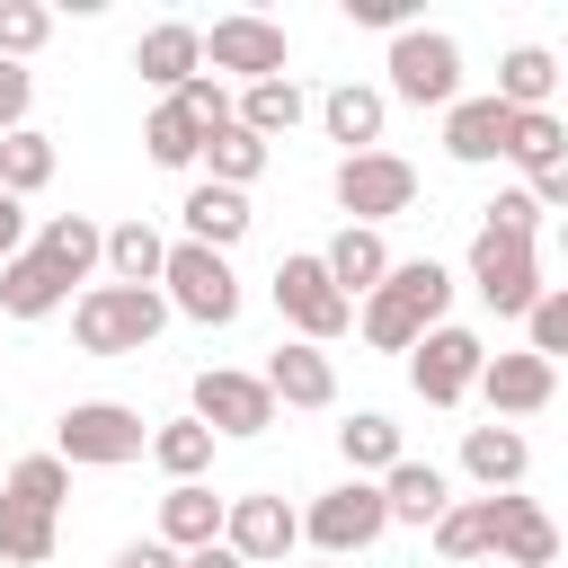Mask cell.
I'll return each mask as SVG.
<instances>
[{"instance_id": "ba28073f", "label": "cell", "mask_w": 568, "mask_h": 568, "mask_svg": "<svg viewBox=\"0 0 568 568\" xmlns=\"http://www.w3.org/2000/svg\"><path fill=\"white\" fill-rule=\"evenodd\" d=\"M479 364H488V337L462 328V320H444V328H426V337L408 346V390H417L426 408H462V399L479 390Z\"/></svg>"}, {"instance_id": "9a60e30c", "label": "cell", "mask_w": 568, "mask_h": 568, "mask_svg": "<svg viewBox=\"0 0 568 568\" xmlns=\"http://www.w3.org/2000/svg\"><path fill=\"white\" fill-rule=\"evenodd\" d=\"M550 390H559V364H541L532 346H515V355H488V364H479V399H488V417H497V426H515V417L550 408Z\"/></svg>"}, {"instance_id": "2e32d148", "label": "cell", "mask_w": 568, "mask_h": 568, "mask_svg": "<svg viewBox=\"0 0 568 568\" xmlns=\"http://www.w3.org/2000/svg\"><path fill=\"white\" fill-rule=\"evenodd\" d=\"M506 124H515V106H497L488 89H479V98H453V106H444V160L497 169V160H506Z\"/></svg>"}, {"instance_id": "b9f144b4", "label": "cell", "mask_w": 568, "mask_h": 568, "mask_svg": "<svg viewBox=\"0 0 568 568\" xmlns=\"http://www.w3.org/2000/svg\"><path fill=\"white\" fill-rule=\"evenodd\" d=\"M178 106H186V115H195V124H204V133H213V124H231V89H222V80H213V71H195V80H186V89H178Z\"/></svg>"}, {"instance_id": "f907efd6", "label": "cell", "mask_w": 568, "mask_h": 568, "mask_svg": "<svg viewBox=\"0 0 568 568\" xmlns=\"http://www.w3.org/2000/svg\"><path fill=\"white\" fill-rule=\"evenodd\" d=\"M559 89H568V62H559Z\"/></svg>"}, {"instance_id": "7c38bea8", "label": "cell", "mask_w": 568, "mask_h": 568, "mask_svg": "<svg viewBox=\"0 0 568 568\" xmlns=\"http://www.w3.org/2000/svg\"><path fill=\"white\" fill-rule=\"evenodd\" d=\"M284 27L275 18H257V9H231V18H213L204 27V71H231L240 89L248 80H284Z\"/></svg>"}, {"instance_id": "f35d334b", "label": "cell", "mask_w": 568, "mask_h": 568, "mask_svg": "<svg viewBox=\"0 0 568 568\" xmlns=\"http://www.w3.org/2000/svg\"><path fill=\"white\" fill-rule=\"evenodd\" d=\"M524 346H532L541 364H559V355H568V284H541V302L524 311Z\"/></svg>"}, {"instance_id": "e0dca14e", "label": "cell", "mask_w": 568, "mask_h": 568, "mask_svg": "<svg viewBox=\"0 0 568 568\" xmlns=\"http://www.w3.org/2000/svg\"><path fill=\"white\" fill-rule=\"evenodd\" d=\"M257 382L275 390V408H337V364H328V346L284 337V346L266 355V373H257Z\"/></svg>"}, {"instance_id": "f6af8a7d", "label": "cell", "mask_w": 568, "mask_h": 568, "mask_svg": "<svg viewBox=\"0 0 568 568\" xmlns=\"http://www.w3.org/2000/svg\"><path fill=\"white\" fill-rule=\"evenodd\" d=\"M524 195H532L541 213H568V151H559L550 169H532V178H524Z\"/></svg>"}, {"instance_id": "f546056e", "label": "cell", "mask_w": 568, "mask_h": 568, "mask_svg": "<svg viewBox=\"0 0 568 568\" xmlns=\"http://www.w3.org/2000/svg\"><path fill=\"white\" fill-rule=\"evenodd\" d=\"M169 266V240L133 213V222H106V284H160Z\"/></svg>"}, {"instance_id": "7bdbcfd3", "label": "cell", "mask_w": 568, "mask_h": 568, "mask_svg": "<svg viewBox=\"0 0 568 568\" xmlns=\"http://www.w3.org/2000/svg\"><path fill=\"white\" fill-rule=\"evenodd\" d=\"M27 106H36V71L27 62H0V142L27 124Z\"/></svg>"}, {"instance_id": "ee69618b", "label": "cell", "mask_w": 568, "mask_h": 568, "mask_svg": "<svg viewBox=\"0 0 568 568\" xmlns=\"http://www.w3.org/2000/svg\"><path fill=\"white\" fill-rule=\"evenodd\" d=\"M337 9H346L355 27H382V36H399V27H417V18H408V0H337Z\"/></svg>"}, {"instance_id": "603a6c76", "label": "cell", "mask_w": 568, "mask_h": 568, "mask_svg": "<svg viewBox=\"0 0 568 568\" xmlns=\"http://www.w3.org/2000/svg\"><path fill=\"white\" fill-rule=\"evenodd\" d=\"M320 266H328V284H337L346 302H364V293H382V275H390V240L364 231V222H346V231L320 248Z\"/></svg>"}, {"instance_id": "d6a6232c", "label": "cell", "mask_w": 568, "mask_h": 568, "mask_svg": "<svg viewBox=\"0 0 568 568\" xmlns=\"http://www.w3.org/2000/svg\"><path fill=\"white\" fill-rule=\"evenodd\" d=\"M337 453H346V479H382V470L399 462V426H390L382 408H355V417L337 426Z\"/></svg>"}, {"instance_id": "8992f818", "label": "cell", "mask_w": 568, "mask_h": 568, "mask_svg": "<svg viewBox=\"0 0 568 568\" xmlns=\"http://www.w3.org/2000/svg\"><path fill=\"white\" fill-rule=\"evenodd\" d=\"M160 293H169V320H195V328H231V320H240V275H231V257H222V248L169 240Z\"/></svg>"}, {"instance_id": "9c48e42d", "label": "cell", "mask_w": 568, "mask_h": 568, "mask_svg": "<svg viewBox=\"0 0 568 568\" xmlns=\"http://www.w3.org/2000/svg\"><path fill=\"white\" fill-rule=\"evenodd\" d=\"M328 186H337V213L364 222V231H382V222H399L417 204V169L399 151H355V160H337Z\"/></svg>"}, {"instance_id": "bcb514c9", "label": "cell", "mask_w": 568, "mask_h": 568, "mask_svg": "<svg viewBox=\"0 0 568 568\" xmlns=\"http://www.w3.org/2000/svg\"><path fill=\"white\" fill-rule=\"evenodd\" d=\"M106 568H178V550H169L160 532H142V541H124V550H115Z\"/></svg>"}, {"instance_id": "6da1fadb", "label": "cell", "mask_w": 568, "mask_h": 568, "mask_svg": "<svg viewBox=\"0 0 568 568\" xmlns=\"http://www.w3.org/2000/svg\"><path fill=\"white\" fill-rule=\"evenodd\" d=\"M444 311H453V266H435V257H390L382 293L355 302V328H364L373 355H408L426 328H444Z\"/></svg>"}, {"instance_id": "7402d4cb", "label": "cell", "mask_w": 568, "mask_h": 568, "mask_svg": "<svg viewBox=\"0 0 568 568\" xmlns=\"http://www.w3.org/2000/svg\"><path fill=\"white\" fill-rule=\"evenodd\" d=\"M320 124H328V142H346V160H355V151H382L390 98H382L373 80H337V89L320 98Z\"/></svg>"}, {"instance_id": "60d3db41", "label": "cell", "mask_w": 568, "mask_h": 568, "mask_svg": "<svg viewBox=\"0 0 568 568\" xmlns=\"http://www.w3.org/2000/svg\"><path fill=\"white\" fill-rule=\"evenodd\" d=\"M479 231H497V240H532V231H541V204H532L524 186H497V195L479 204Z\"/></svg>"}, {"instance_id": "ffe728a7", "label": "cell", "mask_w": 568, "mask_h": 568, "mask_svg": "<svg viewBox=\"0 0 568 568\" xmlns=\"http://www.w3.org/2000/svg\"><path fill=\"white\" fill-rule=\"evenodd\" d=\"M178 222H186V240H195V248H222V257H231V248L248 240V222H257V213H248V195H240V186L195 178V186H186V204H178Z\"/></svg>"}, {"instance_id": "484cf974", "label": "cell", "mask_w": 568, "mask_h": 568, "mask_svg": "<svg viewBox=\"0 0 568 568\" xmlns=\"http://www.w3.org/2000/svg\"><path fill=\"white\" fill-rule=\"evenodd\" d=\"M302 115H311V98H302V80H293V71H284V80H248V89L231 98V124H248L257 142H284Z\"/></svg>"}, {"instance_id": "7a4b0ae2", "label": "cell", "mask_w": 568, "mask_h": 568, "mask_svg": "<svg viewBox=\"0 0 568 568\" xmlns=\"http://www.w3.org/2000/svg\"><path fill=\"white\" fill-rule=\"evenodd\" d=\"M169 328V293L160 284H89L71 302V346L80 355H142Z\"/></svg>"}, {"instance_id": "5b68a950", "label": "cell", "mask_w": 568, "mask_h": 568, "mask_svg": "<svg viewBox=\"0 0 568 568\" xmlns=\"http://www.w3.org/2000/svg\"><path fill=\"white\" fill-rule=\"evenodd\" d=\"M266 293H275V311H284V328H293L302 346H328V337H346V328H355V302L328 284L320 248H293V257H275Z\"/></svg>"}, {"instance_id": "d4e9b609", "label": "cell", "mask_w": 568, "mask_h": 568, "mask_svg": "<svg viewBox=\"0 0 568 568\" xmlns=\"http://www.w3.org/2000/svg\"><path fill=\"white\" fill-rule=\"evenodd\" d=\"M222 506L231 497H213L204 479H178L169 497H160V541L186 559V550H204V541H222Z\"/></svg>"}, {"instance_id": "f5cc1de1", "label": "cell", "mask_w": 568, "mask_h": 568, "mask_svg": "<svg viewBox=\"0 0 568 568\" xmlns=\"http://www.w3.org/2000/svg\"><path fill=\"white\" fill-rule=\"evenodd\" d=\"M0 328H9V320H0Z\"/></svg>"}, {"instance_id": "f1b7e54d", "label": "cell", "mask_w": 568, "mask_h": 568, "mask_svg": "<svg viewBox=\"0 0 568 568\" xmlns=\"http://www.w3.org/2000/svg\"><path fill=\"white\" fill-rule=\"evenodd\" d=\"M195 160H204V178H213V186H240V195H248V186L266 178V160H275V142H257L248 124H213Z\"/></svg>"}, {"instance_id": "d590c367", "label": "cell", "mask_w": 568, "mask_h": 568, "mask_svg": "<svg viewBox=\"0 0 568 568\" xmlns=\"http://www.w3.org/2000/svg\"><path fill=\"white\" fill-rule=\"evenodd\" d=\"M0 497H18V506H36V515H62V497H71V462H62V453H27V462H9Z\"/></svg>"}, {"instance_id": "277c9868", "label": "cell", "mask_w": 568, "mask_h": 568, "mask_svg": "<svg viewBox=\"0 0 568 568\" xmlns=\"http://www.w3.org/2000/svg\"><path fill=\"white\" fill-rule=\"evenodd\" d=\"M382 71H390L382 98H399V106H435V115H444V106L462 98V36H444V27H399Z\"/></svg>"}, {"instance_id": "e575fe53", "label": "cell", "mask_w": 568, "mask_h": 568, "mask_svg": "<svg viewBox=\"0 0 568 568\" xmlns=\"http://www.w3.org/2000/svg\"><path fill=\"white\" fill-rule=\"evenodd\" d=\"M53 550H62V515H36V506L0 497V559L9 568H44Z\"/></svg>"}, {"instance_id": "ab89813d", "label": "cell", "mask_w": 568, "mask_h": 568, "mask_svg": "<svg viewBox=\"0 0 568 568\" xmlns=\"http://www.w3.org/2000/svg\"><path fill=\"white\" fill-rule=\"evenodd\" d=\"M44 36H53V9L44 0H0V62H27Z\"/></svg>"}, {"instance_id": "8d00e7d4", "label": "cell", "mask_w": 568, "mask_h": 568, "mask_svg": "<svg viewBox=\"0 0 568 568\" xmlns=\"http://www.w3.org/2000/svg\"><path fill=\"white\" fill-rule=\"evenodd\" d=\"M36 186H53V133H36V124H18L9 142H0V195H36Z\"/></svg>"}, {"instance_id": "4dcf8cb0", "label": "cell", "mask_w": 568, "mask_h": 568, "mask_svg": "<svg viewBox=\"0 0 568 568\" xmlns=\"http://www.w3.org/2000/svg\"><path fill=\"white\" fill-rule=\"evenodd\" d=\"M213 444H222V435H213L204 417H160V426H151V462L169 470V488H178V479H204V470H213Z\"/></svg>"}, {"instance_id": "5bb4252c", "label": "cell", "mask_w": 568, "mask_h": 568, "mask_svg": "<svg viewBox=\"0 0 568 568\" xmlns=\"http://www.w3.org/2000/svg\"><path fill=\"white\" fill-rule=\"evenodd\" d=\"M488 559L497 568H559V524L541 515V497H524V488L488 497Z\"/></svg>"}, {"instance_id": "4316f807", "label": "cell", "mask_w": 568, "mask_h": 568, "mask_svg": "<svg viewBox=\"0 0 568 568\" xmlns=\"http://www.w3.org/2000/svg\"><path fill=\"white\" fill-rule=\"evenodd\" d=\"M62 302H71V284H62L36 248H18V257L0 266V320H53Z\"/></svg>"}, {"instance_id": "7dc6e473", "label": "cell", "mask_w": 568, "mask_h": 568, "mask_svg": "<svg viewBox=\"0 0 568 568\" xmlns=\"http://www.w3.org/2000/svg\"><path fill=\"white\" fill-rule=\"evenodd\" d=\"M18 248H27V204H18V195H0V266H9Z\"/></svg>"}, {"instance_id": "3957f363", "label": "cell", "mask_w": 568, "mask_h": 568, "mask_svg": "<svg viewBox=\"0 0 568 568\" xmlns=\"http://www.w3.org/2000/svg\"><path fill=\"white\" fill-rule=\"evenodd\" d=\"M53 453H62L71 470H124V462L151 453V426H142V408H124V399H71L62 426H53Z\"/></svg>"}, {"instance_id": "816d5d0a", "label": "cell", "mask_w": 568, "mask_h": 568, "mask_svg": "<svg viewBox=\"0 0 568 568\" xmlns=\"http://www.w3.org/2000/svg\"><path fill=\"white\" fill-rule=\"evenodd\" d=\"M320 568H337V559H320Z\"/></svg>"}, {"instance_id": "52a82bcc", "label": "cell", "mask_w": 568, "mask_h": 568, "mask_svg": "<svg viewBox=\"0 0 568 568\" xmlns=\"http://www.w3.org/2000/svg\"><path fill=\"white\" fill-rule=\"evenodd\" d=\"M382 532H390L382 479H337V488H320V497L302 506V541H311L320 559H355V550H373Z\"/></svg>"}, {"instance_id": "836d02e7", "label": "cell", "mask_w": 568, "mask_h": 568, "mask_svg": "<svg viewBox=\"0 0 568 568\" xmlns=\"http://www.w3.org/2000/svg\"><path fill=\"white\" fill-rule=\"evenodd\" d=\"M426 541H435V559H444V568L488 559V497H453V506L426 524Z\"/></svg>"}, {"instance_id": "83f0119b", "label": "cell", "mask_w": 568, "mask_h": 568, "mask_svg": "<svg viewBox=\"0 0 568 568\" xmlns=\"http://www.w3.org/2000/svg\"><path fill=\"white\" fill-rule=\"evenodd\" d=\"M550 89H559V53L550 44H506V62H497V106H515V115H532V106H550Z\"/></svg>"}, {"instance_id": "681fc988", "label": "cell", "mask_w": 568, "mask_h": 568, "mask_svg": "<svg viewBox=\"0 0 568 568\" xmlns=\"http://www.w3.org/2000/svg\"><path fill=\"white\" fill-rule=\"evenodd\" d=\"M559 257H568V213H559Z\"/></svg>"}, {"instance_id": "cb8c5ba5", "label": "cell", "mask_w": 568, "mask_h": 568, "mask_svg": "<svg viewBox=\"0 0 568 568\" xmlns=\"http://www.w3.org/2000/svg\"><path fill=\"white\" fill-rule=\"evenodd\" d=\"M382 506H390V524H417V532H426V524L453 506V479H444L435 462H408V453H399V462L382 470Z\"/></svg>"}, {"instance_id": "ac0fdd59", "label": "cell", "mask_w": 568, "mask_h": 568, "mask_svg": "<svg viewBox=\"0 0 568 568\" xmlns=\"http://www.w3.org/2000/svg\"><path fill=\"white\" fill-rule=\"evenodd\" d=\"M524 470H532V444H524V426H470L462 435V479L479 488V497H506V488H524Z\"/></svg>"}, {"instance_id": "1f68e13d", "label": "cell", "mask_w": 568, "mask_h": 568, "mask_svg": "<svg viewBox=\"0 0 568 568\" xmlns=\"http://www.w3.org/2000/svg\"><path fill=\"white\" fill-rule=\"evenodd\" d=\"M195 151H204V124H195L178 98H160V106L142 115V160H151V169H195Z\"/></svg>"}, {"instance_id": "4fadbf2b", "label": "cell", "mask_w": 568, "mask_h": 568, "mask_svg": "<svg viewBox=\"0 0 568 568\" xmlns=\"http://www.w3.org/2000/svg\"><path fill=\"white\" fill-rule=\"evenodd\" d=\"M222 541H231L248 568H275V559H293V541H302V515H293L275 488H248V497L222 506Z\"/></svg>"}, {"instance_id": "8fae6325", "label": "cell", "mask_w": 568, "mask_h": 568, "mask_svg": "<svg viewBox=\"0 0 568 568\" xmlns=\"http://www.w3.org/2000/svg\"><path fill=\"white\" fill-rule=\"evenodd\" d=\"M470 293H479L497 320H524V311L541 302V257H532V240L470 231Z\"/></svg>"}, {"instance_id": "c3c4849f", "label": "cell", "mask_w": 568, "mask_h": 568, "mask_svg": "<svg viewBox=\"0 0 568 568\" xmlns=\"http://www.w3.org/2000/svg\"><path fill=\"white\" fill-rule=\"evenodd\" d=\"M178 568H248V559H240V550H231V541H204V550H186V559H178Z\"/></svg>"}, {"instance_id": "74e56055", "label": "cell", "mask_w": 568, "mask_h": 568, "mask_svg": "<svg viewBox=\"0 0 568 568\" xmlns=\"http://www.w3.org/2000/svg\"><path fill=\"white\" fill-rule=\"evenodd\" d=\"M559 151H568V124H559L550 106H532V115H515V124H506V160H515L524 178H532V169H550Z\"/></svg>"}, {"instance_id": "44dd1931", "label": "cell", "mask_w": 568, "mask_h": 568, "mask_svg": "<svg viewBox=\"0 0 568 568\" xmlns=\"http://www.w3.org/2000/svg\"><path fill=\"white\" fill-rule=\"evenodd\" d=\"M62 284H89V275H106V222H89V213H53L36 240H27Z\"/></svg>"}, {"instance_id": "d6986e66", "label": "cell", "mask_w": 568, "mask_h": 568, "mask_svg": "<svg viewBox=\"0 0 568 568\" xmlns=\"http://www.w3.org/2000/svg\"><path fill=\"white\" fill-rule=\"evenodd\" d=\"M133 71H142L160 98H178V89L204 71V27H186V18H160V27H142V44H133Z\"/></svg>"}, {"instance_id": "30bf717a", "label": "cell", "mask_w": 568, "mask_h": 568, "mask_svg": "<svg viewBox=\"0 0 568 568\" xmlns=\"http://www.w3.org/2000/svg\"><path fill=\"white\" fill-rule=\"evenodd\" d=\"M186 417H204L222 444H248V435L275 426V390L257 373H240V364H204L195 390H186Z\"/></svg>"}]
</instances>
